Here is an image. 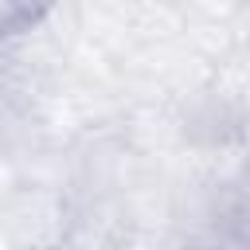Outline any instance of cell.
Segmentation results:
<instances>
[{
    "instance_id": "cell-1",
    "label": "cell",
    "mask_w": 250,
    "mask_h": 250,
    "mask_svg": "<svg viewBox=\"0 0 250 250\" xmlns=\"http://www.w3.org/2000/svg\"><path fill=\"white\" fill-rule=\"evenodd\" d=\"M0 227L4 238L16 246L66 242V191L35 180H20L0 203Z\"/></svg>"
},
{
    "instance_id": "cell-2",
    "label": "cell",
    "mask_w": 250,
    "mask_h": 250,
    "mask_svg": "<svg viewBox=\"0 0 250 250\" xmlns=\"http://www.w3.org/2000/svg\"><path fill=\"white\" fill-rule=\"evenodd\" d=\"M59 4H62V0H0V39L35 27V23L47 20Z\"/></svg>"
}]
</instances>
